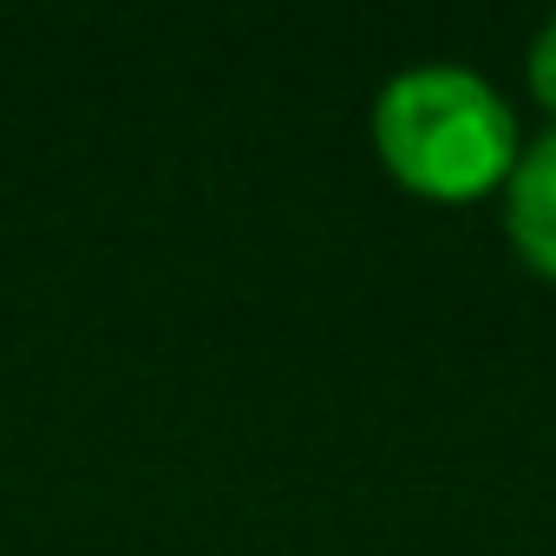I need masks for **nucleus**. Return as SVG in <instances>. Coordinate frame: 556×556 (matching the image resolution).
Listing matches in <instances>:
<instances>
[{
	"instance_id": "1",
	"label": "nucleus",
	"mask_w": 556,
	"mask_h": 556,
	"mask_svg": "<svg viewBox=\"0 0 556 556\" xmlns=\"http://www.w3.org/2000/svg\"><path fill=\"white\" fill-rule=\"evenodd\" d=\"M374 144L387 170L439 203H471L517 170V118L510 105L458 66L400 73L374 105Z\"/></svg>"
},
{
	"instance_id": "2",
	"label": "nucleus",
	"mask_w": 556,
	"mask_h": 556,
	"mask_svg": "<svg viewBox=\"0 0 556 556\" xmlns=\"http://www.w3.org/2000/svg\"><path fill=\"white\" fill-rule=\"evenodd\" d=\"M504 229H510L517 255L556 282V131H543L530 151H517Z\"/></svg>"
},
{
	"instance_id": "3",
	"label": "nucleus",
	"mask_w": 556,
	"mask_h": 556,
	"mask_svg": "<svg viewBox=\"0 0 556 556\" xmlns=\"http://www.w3.org/2000/svg\"><path fill=\"white\" fill-rule=\"evenodd\" d=\"M530 92H536V105L543 112H556V21L536 34V47H530Z\"/></svg>"
}]
</instances>
